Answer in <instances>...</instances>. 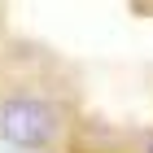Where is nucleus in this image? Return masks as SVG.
I'll return each mask as SVG.
<instances>
[{"label": "nucleus", "mask_w": 153, "mask_h": 153, "mask_svg": "<svg viewBox=\"0 0 153 153\" xmlns=\"http://www.w3.org/2000/svg\"><path fill=\"white\" fill-rule=\"evenodd\" d=\"M0 136L9 144H22V149H35L53 136V114H48L44 101L35 96H9L0 105Z\"/></svg>", "instance_id": "f257e3e1"}, {"label": "nucleus", "mask_w": 153, "mask_h": 153, "mask_svg": "<svg viewBox=\"0 0 153 153\" xmlns=\"http://www.w3.org/2000/svg\"><path fill=\"white\" fill-rule=\"evenodd\" d=\"M149 153H153V144H149Z\"/></svg>", "instance_id": "f03ea898"}]
</instances>
